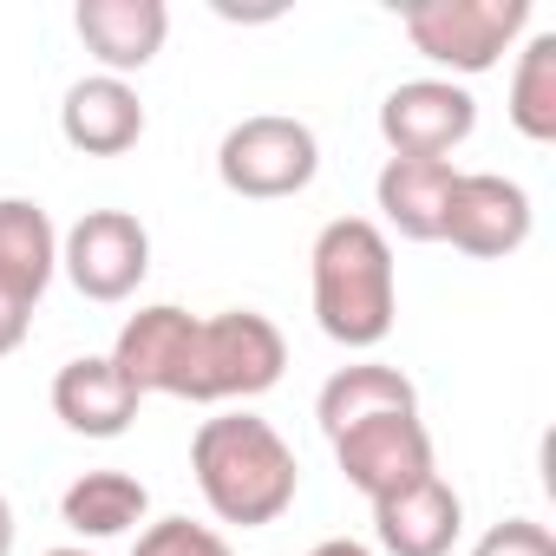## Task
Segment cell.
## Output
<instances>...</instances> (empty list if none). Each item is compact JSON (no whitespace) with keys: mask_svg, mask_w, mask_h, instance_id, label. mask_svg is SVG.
Wrapping results in <instances>:
<instances>
[{"mask_svg":"<svg viewBox=\"0 0 556 556\" xmlns=\"http://www.w3.org/2000/svg\"><path fill=\"white\" fill-rule=\"evenodd\" d=\"M47 556H92V549H79V543H66V549H47Z\"/></svg>","mask_w":556,"mask_h":556,"instance_id":"d4e9b609","label":"cell"},{"mask_svg":"<svg viewBox=\"0 0 556 556\" xmlns=\"http://www.w3.org/2000/svg\"><path fill=\"white\" fill-rule=\"evenodd\" d=\"M14 536H21V523H14V504H8V491H0V556H14Z\"/></svg>","mask_w":556,"mask_h":556,"instance_id":"cb8c5ba5","label":"cell"},{"mask_svg":"<svg viewBox=\"0 0 556 556\" xmlns=\"http://www.w3.org/2000/svg\"><path fill=\"white\" fill-rule=\"evenodd\" d=\"M471 556H556V536L536 517H504L471 543Z\"/></svg>","mask_w":556,"mask_h":556,"instance_id":"44dd1931","label":"cell"},{"mask_svg":"<svg viewBox=\"0 0 556 556\" xmlns=\"http://www.w3.org/2000/svg\"><path fill=\"white\" fill-rule=\"evenodd\" d=\"M190 471H197V491H203L210 517L216 523H236V530L282 523L289 504H295V491H302L295 445L275 432L262 413H249V406L216 413V419L197 426Z\"/></svg>","mask_w":556,"mask_h":556,"instance_id":"7a4b0ae2","label":"cell"},{"mask_svg":"<svg viewBox=\"0 0 556 556\" xmlns=\"http://www.w3.org/2000/svg\"><path fill=\"white\" fill-rule=\"evenodd\" d=\"M60 275V229L47 203L34 197H0V289L40 302Z\"/></svg>","mask_w":556,"mask_h":556,"instance_id":"e0dca14e","label":"cell"},{"mask_svg":"<svg viewBox=\"0 0 556 556\" xmlns=\"http://www.w3.org/2000/svg\"><path fill=\"white\" fill-rule=\"evenodd\" d=\"M334 445V465L341 478L367 497V504H387L400 491H413L419 478L439 471V452H432V432L419 413H380V419H361L348 432L328 439Z\"/></svg>","mask_w":556,"mask_h":556,"instance_id":"52a82bcc","label":"cell"},{"mask_svg":"<svg viewBox=\"0 0 556 556\" xmlns=\"http://www.w3.org/2000/svg\"><path fill=\"white\" fill-rule=\"evenodd\" d=\"M60 517H66V530L73 536H92V543H105V536H125V530H138L144 517H151V491H144V478H131V471H79L66 491H60Z\"/></svg>","mask_w":556,"mask_h":556,"instance_id":"ac0fdd59","label":"cell"},{"mask_svg":"<svg viewBox=\"0 0 556 556\" xmlns=\"http://www.w3.org/2000/svg\"><path fill=\"white\" fill-rule=\"evenodd\" d=\"M530 229H536V210H530V190L517 177H504V170H458L439 242H452L471 262H504V255H517L530 242Z\"/></svg>","mask_w":556,"mask_h":556,"instance_id":"ba28073f","label":"cell"},{"mask_svg":"<svg viewBox=\"0 0 556 556\" xmlns=\"http://www.w3.org/2000/svg\"><path fill=\"white\" fill-rule=\"evenodd\" d=\"M138 387L112 367V354H79L53 374V413L79 439H125L138 419Z\"/></svg>","mask_w":556,"mask_h":556,"instance_id":"4fadbf2b","label":"cell"},{"mask_svg":"<svg viewBox=\"0 0 556 556\" xmlns=\"http://www.w3.org/2000/svg\"><path fill=\"white\" fill-rule=\"evenodd\" d=\"M452 184H458V164L452 157H387L380 177H374L380 229H393L406 242H439Z\"/></svg>","mask_w":556,"mask_h":556,"instance_id":"9a60e30c","label":"cell"},{"mask_svg":"<svg viewBox=\"0 0 556 556\" xmlns=\"http://www.w3.org/2000/svg\"><path fill=\"white\" fill-rule=\"evenodd\" d=\"M380 413H419V387H413L400 367L374 361V354L334 367V374L321 380V393H315V419H321L328 439L348 432V426H361V419H380Z\"/></svg>","mask_w":556,"mask_h":556,"instance_id":"2e32d148","label":"cell"},{"mask_svg":"<svg viewBox=\"0 0 556 556\" xmlns=\"http://www.w3.org/2000/svg\"><path fill=\"white\" fill-rule=\"evenodd\" d=\"M308 289H315V321L334 348L374 354L393 321H400V262L393 236L374 216H334L321 223L308 249Z\"/></svg>","mask_w":556,"mask_h":556,"instance_id":"6da1fadb","label":"cell"},{"mask_svg":"<svg viewBox=\"0 0 556 556\" xmlns=\"http://www.w3.org/2000/svg\"><path fill=\"white\" fill-rule=\"evenodd\" d=\"M289 374V341L255 308H223L197 315L190 328V361H184V393L190 406H249Z\"/></svg>","mask_w":556,"mask_h":556,"instance_id":"3957f363","label":"cell"},{"mask_svg":"<svg viewBox=\"0 0 556 556\" xmlns=\"http://www.w3.org/2000/svg\"><path fill=\"white\" fill-rule=\"evenodd\" d=\"M60 275L86 302H131L151 275V229L131 210H86L60 236Z\"/></svg>","mask_w":556,"mask_h":556,"instance_id":"8992f818","label":"cell"},{"mask_svg":"<svg viewBox=\"0 0 556 556\" xmlns=\"http://www.w3.org/2000/svg\"><path fill=\"white\" fill-rule=\"evenodd\" d=\"M73 34L99 60V73L131 79V73H144L164 53L170 8H164V0H79V8H73Z\"/></svg>","mask_w":556,"mask_h":556,"instance_id":"30bf717a","label":"cell"},{"mask_svg":"<svg viewBox=\"0 0 556 556\" xmlns=\"http://www.w3.org/2000/svg\"><path fill=\"white\" fill-rule=\"evenodd\" d=\"M478 131V99L458 79H400L380 99V138L393 157H452Z\"/></svg>","mask_w":556,"mask_h":556,"instance_id":"9c48e42d","label":"cell"},{"mask_svg":"<svg viewBox=\"0 0 556 556\" xmlns=\"http://www.w3.org/2000/svg\"><path fill=\"white\" fill-rule=\"evenodd\" d=\"M190 328H197V315L177 308V302H151V308H138V315L118 328V341H112V367L138 387V400H144V393H164V400L184 393Z\"/></svg>","mask_w":556,"mask_h":556,"instance_id":"7c38bea8","label":"cell"},{"mask_svg":"<svg viewBox=\"0 0 556 556\" xmlns=\"http://www.w3.org/2000/svg\"><path fill=\"white\" fill-rule=\"evenodd\" d=\"M510 125L530 144H556V34H530L510 66Z\"/></svg>","mask_w":556,"mask_h":556,"instance_id":"d6986e66","label":"cell"},{"mask_svg":"<svg viewBox=\"0 0 556 556\" xmlns=\"http://www.w3.org/2000/svg\"><path fill=\"white\" fill-rule=\"evenodd\" d=\"M60 138L86 157H125L138 138H144V99L131 79H112V73H86L66 86L60 99Z\"/></svg>","mask_w":556,"mask_h":556,"instance_id":"8fae6325","label":"cell"},{"mask_svg":"<svg viewBox=\"0 0 556 556\" xmlns=\"http://www.w3.org/2000/svg\"><path fill=\"white\" fill-rule=\"evenodd\" d=\"M216 177L229 197H249V203L302 197L321 177V138H315V125H302L289 112H249L223 131Z\"/></svg>","mask_w":556,"mask_h":556,"instance_id":"5b68a950","label":"cell"},{"mask_svg":"<svg viewBox=\"0 0 556 556\" xmlns=\"http://www.w3.org/2000/svg\"><path fill=\"white\" fill-rule=\"evenodd\" d=\"M34 308H40V302H27V295H14V289H0V361L27 348V334H34Z\"/></svg>","mask_w":556,"mask_h":556,"instance_id":"7402d4cb","label":"cell"},{"mask_svg":"<svg viewBox=\"0 0 556 556\" xmlns=\"http://www.w3.org/2000/svg\"><path fill=\"white\" fill-rule=\"evenodd\" d=\"M308 556H374V549H367L361 536H328V543H315Z\"/></svg>","mask_w":556,"mask_h":556,"instance_id":"603a6c76","label":"cell"},{"mask_svg":"<svg viewBox=\"0 0 556 556\" xmlns=\"http://www.w3.org/2000/svg\"><path fill=\"white\" fill-rule=\"evenodd\" d=\"M131 556H236V549H229V536H223V530H210V523L157 517V523H144V530H138Z\"/></svg>","mask_w":556,"mask_h":556,"instance_id":"ffe728a7","label":"cell"},{"mask_svg":"<svg viewBox=\"0 0 556 556\" xmlns=\"http://www.w3.org/2000/svg\"><path fill=\"white\" fill-rule=\"evenodd\" d=\"M400 27L413 53L439 66V79L465 86L530 34V0H406Z\"/></svg>","mask_w":556,"mask_h":556,"instance_id":"277c9868","label":"cell"},{"mask_svg":"<svg viewBox=\"0 0 556 556\" xmlns=\"http://www.w3.org/2000/svg\"><path fill=\"white\" fill-rule=\"evenodd\" d=\"M465 536V497L432 471L413 491L374 504V543L387 556H452V543Z\"/></svg>","mask_w":556,"mask_h":556,"instance_id":"5bb4252c","label":"cell"}]
</instances>
